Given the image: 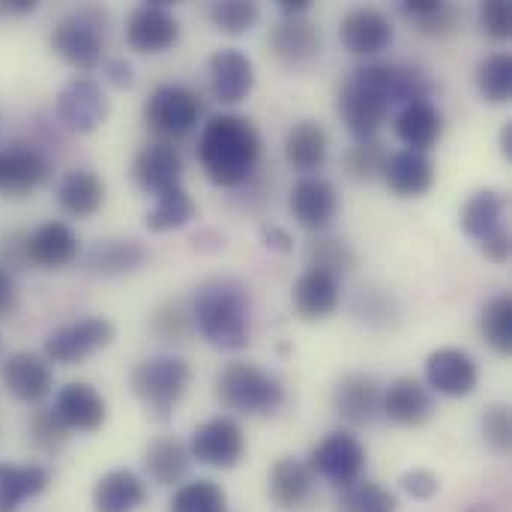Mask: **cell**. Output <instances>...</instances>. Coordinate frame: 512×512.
Listing matches in <instances>:
<instances>
[{"label":"cell","instance_id":"1","mask_svg":"<svg viewBox=\"0 0 512 512\" xmlns=\"http://www.w3.org/2000/svg\"><path fill=\"white\" fill-rule=\"evenodd\" d=\"M198 162L210 183L234 189L252 177L261 162V135L249 117L216 114L198 138Z\"/></svg>","mask_w":512,"mask_h":512},{"label":"cell","instance_id":"2","mask_svg":"<svg viewBox=\"0 0 512 512\" xmlns=\"http://www.w3.org/2000/svg\"><path fill=\"white\" fill-rule=\"evenodd\" d=\"M192 324L219 351H243L249 345V294L243 282L216 276L198 285L192 297Z\"/></svg>","mask_w":512,"mask_h":512},{"label":"cell","instance_id":"3","mask_svg":"<svg viewBox=\"0 0 512 512\" xmlns=\"http://www.w3.org/2000/svg\"><path fill=\"white\" fill-rule=\"evenodd\" d=\"M216 399L234 414L261 417L273 414L285 402V387L276 375L255 363H228L216 375Z\"/></svg>","mask_w":512,"mask_h":512},{"label":"cell","instance_id":"4","mask_svg":"<svg viewBox=\"0 0 512 512\" xmlns=\"http://www.w3.org/2000/svg\"><path fill=\"white\" fill-rule=\"evenodd\" d=\"M192 381V369L186 360L162 354V357H150L141 360L132 369V393L144 402V408L156 417V420H168L171 411L180 405V399L186 396Z\"/></svg>","mask_w":512,"mask_h":512},{"label":"cell","instance_id":"5","mask_svg":"<svg viewBox=\"0 0 512 512\" xmlns=\"http://www.w3.org/2000/svg\"><path fill=\"white\" fill-rule=\"evenodd\" d=\"M51 48L57 57H63L69 66L90 72L102 66L105 54V12L96 6H84L63 21L54 24L51 30Z\"/></svg>","mask_w":512,"mask_h":512},{"label":"cell","instance_id":"6","mask_svg":"<svg viewBox=\"0 0 512 512\" xmlns=\"http://www.w3.org/2000/svg\"><path fill=\"white\" fill-rule=\"evenodd\" d=\"M204 114V102L195 90L183 84H159L144 102V123L162 141H177L189 135Z\"/></svg>","mask_w":512,"mask_h":512},{"label":"cell","instance_id":"7","mask_svg":"<svg viewBox=\"0 0 512 512\" xmlns=\"http://www.w3.org/2000/svg\"><path fill=\"white\" fill-rule=\"evenodd\" d=\"M114 342V324L108 318H81L57 327L45 339V360L60 366H75Z\"/></svg>","mask_w":512,"mask_h":512},{"label":"cell","instance_id":"8","mask_svg":"<svg viewBox=\"0 0 512 512\" xmlns=\"http://www.w3.org/2000/svg\"><path fill=\"white\" fill-rule=\"evenodd\" d=\"M189 456L207 468L231 471L246 456V435L234 417H213L192 432Z\"/></svg>","mask_w":512,"mask_h":512},{"label":"cell","instance_id":"9","mask_svg":"<svg viewBox=\"0 0 512 512\" xmlns=\"http://www.w3.org/2000/svg\"><path fill=\"white\" fill-rule=\"evenodd\" d=\"M312 474L324 477L327 483L345 489L357 480H363L366 468V447L351 432H330L312 453L309 462Z\"/></svg>","mask_w":512,"mask_h":512},{"label":"cell","instance_id":"10","mask_svg":"<svg viewBox=\"0 0 512 512\" xmlns=\"http://www.w3.org/2000/svg\"><path fill=\"white\" fill-rule=\"evenodd\" d=\"M126 42L138 54H162L180 42V21L168 9V0L141 3L126 18Z\"/></svg>","mask_w":512,"mask_h":512},{"label":"cell","instance_id":"11","mask_svg":"<svg viewBox=\"0 0 512 512\" xmlns=\"http://www.w3.org/2000/svg\"><path fill=\"white\" fill-rule=\"evenodd\" d=\"M57 117L63 120L69 132L90 135L108 117V96L93 78L78 75L57 93Z\"/></svg>","mask_w":512,"mask_h":512},{"label":"cell","instance_id":"12","mask_svg":"<svg viewBox=\"0 0 512 512\" xmlns=\"http://www.w3.org/2000/svg\"><path fill=\"white\" fill-rule=\"evenodd\" d=\"M426 384L447 399H465L480 384V366L462 348H438L426 360Z\"/></svg>","mask_w":512,"mask_h":512},{"label":"cell","instance_id":"13","mask_svg":"<svg viewBox=\"0 0 512 512\" xmlns=\"http://www.w3.org/2000/svg\"><path fill=\"white\" fill-rule=\"evenodd\" d=\"M57 420L69 429V432H81V435H93L105 426L108 420V405L99 396L96 387L84 384V381H72L66 387H60L54 408Z\"/></svg>","mask_w":512,"mask_h":512},{"label":"cell","instance_id":"14","mask_svg":"<svg viewBox=\"0 0 512 512\" xmlns=\"http://www.w3.org/2000/svg\"><path fill=\"white\" fill-rule=\"evenodd\" d=\"M48 159L30 141H9L0 150V192L3 195H27L39 183L48 180Z\"/></svg>","mask_w":512,"mask_h":512},{"label":"cell","instance_id":"15","mask_svg":"<svg viewBox=\"0 0 512 512\" xmlns=\"http://www.w3.org/2000/svg\"><path fill=\"white\" fill-rule=\"evenodd\" d=\"M291 216L297 219L300 228L306 231H324L333 225L339 213V195L336 186L324 177H303L294 183L291 198H288Z\"/></svg>","mask_w":512,"mask_h":512},{"label":"cell","instance_id":"16","mask_svg":"<svg viewBox=\"0 0 512 512\" xmlns=\"http://www.w3.org/2000/svg\"><path fill=\"white\" fill-rule=\"evenodd\" d=\"M270 48L288 69H303L321 57V30L306 18H279L270 30Z\"/></svg>","mask_w":512,"mask_h":512},{"label":"cell","instance_id":"17","mask_svg":"<svg viewBox=\"0 0 512 512\" xmlns=\"http://www.w3.org/2000/svg\"><path fill=\"white\" fill-rule=\"evenodd\" d=\"M339 39L354 57H375L393 42V21L378 9L360 6L342 15Z\"/></svg>","mask_w":512,"mask_h":512},{"label":"cell","instance_id":"18","mask_svg":"<svg viewBox=\"0 0 512 512\" xmlns=\"http://www.w3.org/2000/svg\"><path fill=\"white\" fill-rule=\"evenodd\" d=\"M381 411H384V417L390 423L417 429V426L432 420L435 399H432V390L423 381H417V378H396L384 390V396H381Z\"/></svg>","mask_w":512,"mask_h":512},{"label":"cell","instance_id":"19","mask_svg":"<svg viewBox=\"0 0 512 512\" xmlns=\"http://www.w3.org/2000/svg\"><path fill=\"white\" fill-rule=\"evenodd\" d=\"M132 177L144 192L159 195V192H165L171 186H180V180H183V156H180V150L174 144L153 141V144L138 150V156L132 162Z\"/></svg>","mask_w":512,"mask_h":512},{"label":"cell","instance_id":"20","mask_svg":"<svg viewBox=\"0 0 512 512\" xmlns=\"http://www.w3.org/2000/svg\"><path fill=\"white\" fill-rule=\"evenodd\" d=\"M255 87V63L240 48H222L210 57V90L219 102H243Z\"/></svg>","mask_w":512,"mask_h":512},{"label":"cell","instance_id":"21","mask_svg":"<svg viewBox=\"0 0 512 512\" xmlns=\"http://www.w3.org/2000/svg\"><path fill=\"white\" fill-rule=\"evenodd\" d=\"M3 384L15 399L36 405L54 390V372L45 357L18 351V354L6 357V363H3Z\"/></svg>","mask_w":512,"mask_h":512},{"label":"cell","instance_id":"22","mask_svg":"<svg viewBox=\"0 0 512 512\" xmlns=\"http://www.w3.org/2000/svg\"><path fill=\"white\" fill-rule=\"evenodd\" d=\"M78 258V237L66 222H45L24 237V261L57 270Z\"/></svg>","mask_w":512,"mask_h":512},{"label":"cell","instance_id":"23","mask_svg":"<svg viewBox=\"0 0 512 512\" xmlns=\"http://www.w3.org/2000/svg\"><path fill=\"white\" fill-rule=\"evenodd\" d=\"M381 384L372 375H345L333 390L336 414L351 426H366L381 414Z\"/></svg>","mask_w":512,"mask_h":512},{"label":"cell","instance_id":"24","mask_svg":"<svg viewBox=\"0 0 512 512\" xmlns=\"http://www.w3.org/2000/svg\"><path fill=\"white\" fill-rule=\"evenodd\" d=\"M342 291H339V276L318 270V267H306L303 276L294 285V309L300 318L306 321H324L339 309Z\"/></svg>","mask_w":512,"mask_h":512},{"label":"cell","instance_id":"25","mask_svg":"<svg viewBox=\"0 0 512 512\" xmlns=\"http://www.w3.org/2000/svg\"><path fill=\"white\" fill-rule=\"evenodd\" d=\"M381 180L396 192L399 198H423L435 183V165L426 153L417 150H399L387 156Z\"/></svg>","mask_w":512,"mask_h":512},{"label":"cell","instance_id":"26","mask_svg":"<svg viewBox=\"0 0 512 512\" xmlns=\"http://www.w3.org/2000/svg\"><path fill=\"white\" fill-rule=\"evenodd\" d=\"M396 135L405 144V150H417L426 153L432 150L441 135H444V114L438 111V105H432L429 99L420 102H408L399 108L396 114Z\"/></svg>","mask_w":512,"mask_h":512},{"label":"cell","instance_id":"27","mask_svg":"<svg viewBox=\"0 0 512 512\" xmlns=\"http://www.w3.org/2000/svg\"><path fill=\"white\" fill-rule=\"evenodd\" d=\"M57 204L75 219H90L105 204V180L90 168L66 171L57 183Z\"/></svg>","mask_w":512,"mask_h":512},{"label":"cell","instance_id":"28","mask_svg":"<svg viewBox=\"0 0 512 512\" xmlns=\"http://www.w3.org/2000/svg\"><path fill=\"white\" fill-rule=\"evenodd\" d=\"M147 501V483L135 471H108L93 486V510L96 512H138Z\"/></svg>","mask_w":512,"mask_h":512},{"label":"cell","instance_id":"29","mask_svg":"<svg viewBox=\"0 0 512 512\" xmlns=\"http://www.w3.org/2000/svg\"><path fill=\"white\" fill-rule=\"evenodd\" d=\"M330 153V138L327 129L318 120H300L288 129L285 135V159L294 171L312 174L324 168Z\"/></svg>","mask_w":512,"mask_h":512},{"label":"cell","instance_id":"30","mask_svg":"<svg viewBox=\"0 0 512 512\" xmlns=\"http://www.w3.org/2000/svg\"><path fill=\"white\" fill-rule=\"evenodd\" d=\"M312 486H315V474L300 459L285 456L270 468V498L282 510L303 507L309 501V495H312Z\"/></svg>","mask_w":512,"mask_h":512},{"label":"cell","instance_id":"31","mask_svg":"<svg viewBox=\"0 0 512 512\" xmlns=\"http://www.w3.org/2000/svg\"><path fill=\"white\" fill-rule=\"evenodd\" d=\"M504 213H507V198H504V192H498V189H480V192H474L468 201H465V207H462V213H459V225H462V231L471 237V240H486L492 231H498V228H504Z\"/></svg>","mask_w":512,"mask_h":512},{"label":"cell","instance_id":"32","mask_svg":"<svg viewBox=\"0 0 512 512\" xmlns=\"http://www.w3.org/2000/svg\"><path fill=\"white\" fill-rule=\"evenodd\" d=\"M51 474L42 465H0V512H18L24 501L42 495Z\"/></svg>","mask_w":512,"mask_h":512},{"label":"cell","instance_id":"33","mask_svg":"<svg viewBox=\"0 0 512 512\" xmlns=\"http://www.w3.org/2000/svg\"><path fill=\"white\" fill-rule=\"evenodd\" d=\"M147 246L138 240H102L87 255V267L99 276H126L144 267Z\"/></svg>","mask_w":512,"mask_h":512},{"label":"cell","instance_id":"34","mask_svg":"<svg viewBox=\"0 0 512 512\" xmlns=\"http://www.w3.org/2000/svg\"><path fill=\"white\" fill-rule=\"evenodd\" d=\"M189 447L177 438H156L147 453H144V465H147V474L156 486H174L186 477L189 471Z\"/></svg>","mask_w":512,"mask_h":512},{"label":"cell","instance_id":"35","mask_svg":"<svg viewBox=\"0 0 512 512\" xmlns=\"http://www.w3.org/2000/svg\"><path fill=\"white\" fill-rule=\"evenodd\" d=\"M153 198H156V204L144 216V222H147V228L153 234H165V231L183 228V225H189L195 219V201L183 189V183L180 186H171V189H165V192H159Z\"/></svg>","mask_w":512,"mask_h":512},{"label":"cell","instance_id":"36","mask_svg":"<svg viewBox=\"0 0 512 512\" xmlns=\"http://www.w3.org/2000/svg\"><path fill=\"white\" fill-rule=\"evenodd\" d=\"M402 15L426 36H450L459 27V9L444 0H402Z\"/></svg>","mask_w":512,"mask_h":512},{"label":"cell","instance_id":"37","mask_svg":"<svg viewBox=\"0 0 512 512\" xmlns=\"http://www.w3.org/2000/svg\"><path fill=\"white\" fill-rule=\"evenodd\" d=\"M477 90L486 102L504 105L512 99V57L507 51L489 54L477 66Z\"/></svg>","mask_w":512,"mask_h":512},{"label":"cell","instance_id":"38","mask_svg":"<svg viewBox=\"0 0 512 512\" xmlns=\"http://www.w3.org/2000/svg\"><path fill=\"white\" fill-rule=\"evenodd\" d=\"M387 156H390V150H387L384 141H378V138H357V141L345 150L342 165H345L348 177L372 183V180H378V177L384 174Z\"/></svg>","mask_w":512,"mask_h":512},{"label":"cell","instance_id":"39","mask_svg":"<svg viewBox=\"0 0 512 512\" xmlns=\"http://www.w3.org/2000/svg\"><path fill=\"white\" fill-rule=\"evenodd\" d=\"M168 512H228V495L213 480H195L174 492Z\"/></svg>","mask_w":512,"mask_h":512},{"label":"cell","instance_id":"40","mask_svg":"<svg viewBox=\"0 0 512 512\" xmlns=\"http://www.w3.org/2000/svg\"><path fill=\"white\" fill-rule=\"evenodd\" d=\"M339 512H399V501L390 489L372 480H357L342 489Z\"/></svg>","mask_w":512,"mask_h":512},{"label":"cell","instance_id":"41","mask_svg":"<svg viewBox=\"0 0 512 512\" xmlns=\"http://www.w3.org/2000/svg\"><path fill=\"white\" fill-rule=\"evenodd\" d=\"M480 333H483L486 345H489L495 354L510 357L512 354V297L501 294V297H495V300L483 309Z\"/></svg>","mask_w":512,"mask_h":512},{"label":"cell","instance_id":"42","mask_svg":"<svg viewBox=\"0 0 512 512\" xmlns=\"http://www.w3.org/2000/svg\"><path fill=\"white\" fill-rule=\"evenodd\" d=\"M258 3L252 0H219L210 6V21L216 30L228 33V36H243L258 24Z\"/></svg>","mask_w":512,"mask_h":512},{"label":"cell","instance_id":"43","mask_svg":"<svg viewBox=\"0 0 512 512\" xmlns=\"http://www.w3.org/2000/svg\"><path fill=\"white\" fill-rule=\"evenodd\" d=\"M306 261H309V267H318V270H327V273H333V276H342V273L354 270L357 255L351 252V246H348V243H342V240H330V237H321V240L309 243V249H306Z\"/></svg>","mask_w":512,"mask_h":512},{"label":"cell","instance_id":"44","mask_svg":"<svg viewBox=\"0 0 512 512\" xmlns=\"http://www.w3.org/2000/svg\"><path fill=\"white\" fill-rule=\"evenodd\" d=\"M192 327H195L192 324V309L183 300H171L162 309H156V315H153V330L165 342H186Z\"/></svg>","mask_w":512,"mask_h":512},{"label":"cell","instance_id":"45","mask_svg":"<svg viewBox=\"0 0 512 512\" xmlns=\"http://www.w3.org/2000/svg\"><path fill=\"white\" fill-rule=\"evenodd\" d=\"M30 438L39 450L45 453H57L66 438H69V429L57 420V414L51 408H39L33 417H30Z\"/></svg>","mask_w":512,"mask_h":512},{"label":"cell","instance_id":"46","mask_svg":"<svg viewBox=\"0 0 512 512\" xmlns=\"http://www.w3.org/2000/svg\"><path fill=\"white\" fill-rule=\"evenodd\" d=\"M483 435L489 441L492 450L498 453H510L512 447V420L507 405H492L483 414Z\"/></svg>","mask_w":512,"mask_h":512},{"label":"cell","instance_id":"47","mask_svg":"<svg viewBox=\"0 0 512 512\" xmlns=\"http://www.w3.org/2000/svg\"><path fill=\"white\" fill-rule=\"evenodd\" d=\"M480 24L492 39H510L512 3H507V0H486L483 9H480Z\"/></svg>","mask_w":512,"mask_h":512},{"label":"cell","instance_id":"48","mask_svg":"<svg viewBox=\"0 0 512 512\" xmlns=\"http://www.w3.org/2000/svg\"><path fill=\"white\" fill-rule=\"evenodd\" d=\"M402 492L414 501H432L438 492H441V480L426 471V468H417V471H408L402 477Z\"/></svg>","mask_w":512,"mask_h":512},{"label":"cell","instance_id":"49","mask_svg":"<svg viewBox=\"0 0 512 512\" xmlns=\"http://www.w3.org/2000/svg\"><path fill=\"white\" fill-rule=\"evenodd\" d=\"M102 75H105V81H108L111 87H117V90H129V87L135 84V69H132V63H129L126 57H111V60H105V63H102Z\"/></svg>","mask_w":512,"mask_h":512},{"label":"cell","instance_id":"50","mask_svg":"<svg viewBox=\"0 0 512 512\" xmlns=\"http://www.w3.org/2000/svg\"><path fill=\"white\" fill-rule=\"evenodd\" d=\"M480 249H483V255H486L489 261L507 264V261H510V231H507V225L498 228V231H492L486 240H480Z\"/></svg>","mask_w":512,"mask_h":512},{"label":"cell","instance_id":"51","mask_svg":"<svg viewBox=\"0 0 512 512\" xmlns=\"http://www.w3.org/2000/svg\"><path fill=\"white\" fill-rule=\"evenodd\" d=\"M261 240L273 252H291L294 249V237L279 225H261Z\"/></svg>","mask_w":512,"mask_h":512},{"label":"cell","instance_id":"52","mask_svg":"<svg viewBox=\"0 0 512 512\" xmlns=\"http://www.w3.org/2000/svg\"><path fill=\"white\" fill-rule=\"evenodd\" d=\"M15 303H18V294H15L12 276L6 273V267H0V318H9L15 312Z\"/></svg>","mask_w":512,"mask_h":512},{"label":"cell","instance_id":"53","mask_svg":"<svg viewBox=\"0 0 512 512\" xmlns=\"http://www.w3.org/2000/svg\"><path fill=\"white\" fill-rule=\"evenodd\" d=\"M309 9H312V0H279L282 18H297V15H306Z\"/></svg>","mask_w":512,"mask_h":512},{"label":"cell","instance_id":"54","mask_svg":"<svg viewBox=\"0 0 512 512\" xmlns=\"http://www.w3.org/2000/svg\"><path fill=\"white\" fill-rule=\"evenodd\" d=\"M501 153L512 159V123H507L504 129H501Z\"/></svg>","mask_w":512,"mask_h":512},{"label":"cell","instance_id":"55","mask_svg":"<svg viewBox=\"0 0 512 512\" xmlns=\"http://www.w3.org/2000/svg\"><path fill=\"white\" fill-rule=\"evenodd\" d=\"M468 512H495L492 504H474V507H468Z\"/></svg>","mask_w":512,"mask_h":512}]
</instances>
